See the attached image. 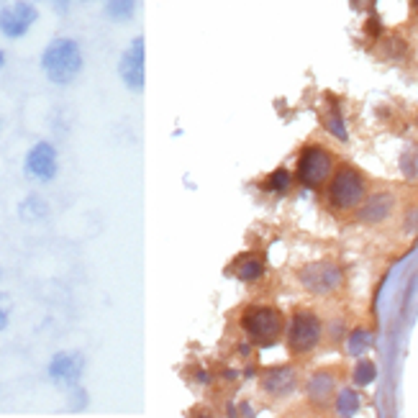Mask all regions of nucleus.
Returning a JSON list of instances; mask_svg holds the SVG:
<instances>
[{"label":"nucleus","instance_id":"f257e3e1","mask_svg":"<svg viewBox=\"0 0 418 418\" xmlns=\"http://www.w3.org/2000/svg\"><path fill=\"white\" fill-rule=\"evenodd\" d=\"M41 70L54 85H70L82 70V49L70 36H59L44 49L41 54Z\"/></svg>","mask_w":418,"mask_h":418},{"label":"nucleus","instance_id":"f03ea898","mask_svg":"<svg viewBox=\"0 0 418 418\" xmlns=\"http://www.w3.org/2000/svg\"><path fill=\"white\" fill-rule=\"evenodd\" d=\"M364 195H367V180L359 170L344 165L331 174L326 197L334 211H357L362 205Z\"/></svg>","mask_w":418,"mask_h":418},{"label":"nucleus","instance_id":"7ed1b4c3","mask_svg":"<svg viewBox=\"0 0 418 418\" xmlns=\"http://www.w3.org/2000/svg\"><path fill=\"white\" fill-rule=\"evenodd\" d=\"M241 329L254 344L260 347H269L275 344L285 331V318L277 308L269 306H252L244 311L241 316Z\"/></svg>","mask_w":418,"mask_h":418},{"label":"nucleus","instance_id":"20e7f679","mask_svg":"<svg viewBox=\"0 0 418 418\" xmlns=\"http://www.w3.org/2000/svg\"><path fill=\"white\" fill-rule=\"evenodd\" d=\"M334 172V154L324 147H316L311 144L306 149L300 151L298 167H295V177L303 188L308 190H318L321 185L331 180Z\"/></svg>","mask_w":418,"mask_h":418},{"label":"nucleus","instance_id":"39448f33","mask_svg":"<svg viewBox=\"0 0 418 418\" xmlns=\"http://www.w3.org/2000/svg\"><path fill=\"white\" fill-rule=\"evenodd\" d=\"M324 324L313 311H295L288 324V349L292 354H311L321 344Z\"/></svg>","mask_w":418,"mask_h":418},{"label":"nucleus","instance_id":"423d86ee","mask_svg":"<svg viewBox=\"0 0 418 418\" xmlns=\"http://www.w3.org/2000/svg\"><path fill=\"white\" fill-rule=\"evenodd\" d=\"M298 283L313 295H331L344 283V272L334 262H311L298 269Z\"/></svg>","mask_w":418,"mask_h":418},{"label":"nucleus","instance_id":"0eeeda50","mask_svg":"<svg viewBox=\"0 0 418 418\" xmlns=\"http://www.w3.org/2000/svg\"><path fill=\"white\" fill-rule=\"evenodd\" d=\"M39 10L29 0H13L10 6L0 8V33L6 39H24L29 29L36 24Z\"/></svg>","mask_w":418,"mask_h":418},{"label":"nucleus","instance_id":"6e6552de","mask_svg":"<svg viewBox=\"0 0 418 418\" xmlns=\"http://www.w3.org/2000/svg\"><path fill=\"white\" fill-rule=\"evenodd\" d=\"M26 177L36 182H52L59 172V154L52 142H36L26 154L24 162Z\"/></svg>","mask_w":418,"mask_h":418},{"label":"nucleus","instance_id":"1a4fd4ad","mask_svg":"<svg viewBox=\"0 0 418 418\" xmlns=\"http://www.w3.org/2000/svg\"><path fill=\"white\" fill-rule=\"evenodd\" d=\"M119 75L128 90H136V93H142L144 90V85H147V52H144V36H136V39L131 41V47L121 54Z\"/></svg>","mask_w":418,"mask_h":418},{"label":"nucleus","instance_id":"9d476101","mask_svg":"<svg viewBox=\"0 0 418 418\" xmlns=\"http://www.w3.org/2000/svg\"><path fill=\"white\" fill-rule=\"evenodd\" d=\"M82 372H85V357L80 352H59L49 362V378L54 380L57 385H77Z\"/></svg>","mask_w":418,"mask_h":418},{"label":"nucleus","instance_id":"9b49d317","mask_svg":"<svg viewBox=\"0 0 418 418\" xmlns=\"http://www.w3.org/2000/svg\"><path fill=\"white\" fill-rule=\"evenodd\" d=\"M262 390L272 398H285V395L295 393L298 387V372L290 364H280V367H269L264 375H262Z\"/></svg>","mask_w":418,"mask_h":418},{"label":"nucleus","instance_id":"f8f14e48","mask_svg":"<svg viewBox=\"0 0 418 418\" xmlns=\"http://www.w3.org/2000/svg\"><path fill=\"white\" fill-rule=\"evenodd\" d=\"M395 208V197L393 193H375V195L364 197L362 205L357 208V221L367 223V226H375V223H382L390 218Z\"/></svg>","mask_w":418,"mask_h":418},{"label":"nucleus","instance_id":"ddd939ff","mask_svg":"<svg viewBox=\"0 0 418 418\" xmlns=\"http://www.w3.org/2000/svg\"><path fill=\"white\" fill-rule=\"evenodd\" d=\"M334 387H336V380H334V375H329V372H316V375H311V380L306 382L308 401L313 403V405H324V403L334 395Z\"/></svg>","mask_w":418,"mask_h":418},{"label":"nucleus","instance_id":"4468645a","mask_svg":"<svg viewBox=\"0 0 418 418\" xmlns=\"http://www.w3.org/2000/svg\"><path fill=\"white\" fill-rule=\"evenodd\" d=\"M264 272H267L264 260L257 257V254H246V257H241L237 262V272L234 275H237L239 283H260L262 277H264Z\"/></svg>","mask_w":418,"mask_h":418},{"label":"nucleus","instance_id":"2eb2a0df","mask_svg":"<svg viewBox=\"0 0 418 418\" xmlns=\"http://www.w3.org/2000/svg\"><path fill=\"white\" fill-rule=\"evenodd\" d=\"M18 216H21V221H26V223H33V221L47 218L49 216L47 200H44L41 195H29L24 203L18 205Z\"/></svg>","mask_w":418,"mask_h":418},{"label":"nucleus","instance_id":"dca6fc26","mask_svg":"<svg viewBox=\"0 0 418 418\" xmlns=\"http://www.w3.org/2000/svg\"><path fill=\"white\" fill-rule=\"evenodd\" d=\"M292 185V174L285 170V167H277V170H272V172L264 177V182H262V188L267 190V193H275V195H285L288 190H290Z\"/></svg>","mask_w":418,"mask_h":418},{"label":"nucleus","instance_id":"f3484780","mask_svg":"<svg viewBox=\"0 0 418 418\" xmlns=\"http://www.w3.org/2000/svg\"><path fill=\"white\" fill-rule=\"evenodd\" d=\"M134 10H136V0H108L105 3V16L111 18V21H119V24L128 21V18L134 16Z\"/></svg>","mask_w":418,"mask_h":418},{"label":"nucleus","instance_id":"a211bd4d","mask_svg":"<svg viewBox=\"0 0 418 418\" xmlns=\"http://www.w3.org/2000/svg\"><path fill=\"white\" fill-rule=\"evenodd\" d=\"M372 347V331L370 329H354V331L349 334V339H347V352L352 357H359L362 352H367V349Z\"/></svg>","mask_w":418,"mask_h":418},{"label":"nucleus","instance_id":"6ab92c4d","mask_svg":"<svg viewBox=\"0 0 418 418\" xmlns=\"http://www.w3.org/2000/svg\"><path fill=\"white\" fill-rule=\"evenodd\" d=\"M359 410V395L352 387H344L339 395H336V413L339 416H354Z\"/></svg>","mask_w":418,"mask_h":418},{"label":"nucleus","instance_id":"aec40b11","mask_svg":"<svg viewBox=\"0 0 418 418\" xmlns=\"http://www.w3.org/2000/svg\"><path fill=\"white\" fill-rule=\"evenodd\" d=\"M324 124H326V128H329L334 136H339L341 142H347V128H344V119H341V113H339V108H336V105H334L331 113L326 116Z\"/></svg>","mask_w":418,"mask_h":418},{"label":"nucleus","instance_id":"412c9836","mask_svg":"<svg viewBox=\"0 0 418 418\" xmlns=\"http://www.w3.org/2000/svg\"><path fill=\"white\" fill-rule=\"evenodd\" d=\"M378 378V367H375V362H367V359H364V362H359L354 367V382L357 385H370L372 380Z\"/></svg>","mask_w":418,"mask_h":418},{"label":"nucleus","instance_id":"4be33fe9","mask_svg":"<svg viewBox=\"0 0 418 418\" xmlns=\"http://www.w3.org/2000/svg\"><path fill=\"white\" fill-rule=\"evenodd\" d=\"M87 405V393L80 385L70 387V408L72 410H82Z\"/></svg>","mask_w":418,"mask_h":418},{"label":"nucleus","instance_id":"5701e85b","mask_svg":"<svg viewBox=\"0 0 418 418\" xmlns=\"http://www.w3.org/2000/svg\"><path fill=\"white\" fill-rule=\"evenodd\" d=\"M44 3H49V8L54 10V13H59V16H67V10L72 6V0H44Z\"/></svg>","mask_w":418,"mask_h":418},{"label":"nucleus","instance_id":"b1692460","mask_svg":"<svg viewBox=\"0 0 418 418\" xmlns=\"http://www.w3.org/2000/svg\"><path fill=\"white\" fill-rule=\"evenodd\" d=\"M3 295H0V331H6L8 329V308L3 306Z\"/></svg>","mask_w":418,"mask_h":418},{"label":"nucleus","instance_id":"393cba45","mask_svg":"<svg viewBox=\"0 0 418 418\" xmlns=\"http://www.w3.org/2000/svg\"><path fill=\"white\" fill-rule=\"evenodd\" d=\"M3 64H6V54H3V52H0V67H3Z\"/></svg>","mask_w":418,"mask_h":418},{"label":"nucleus","instance_id":"a878e982","mask_svg":"<svg viewBox=\"0 0 418 418\" xmlns=\"http://www.w3.org/2000/svg\"><path fill=\"white\" fill-rule=\"evenodd\" d=\"M413 10L418 13V0H413Z\"/></svg>","mask_w":418,"mask_h":418},{"label":"nucleus","instance_id":"bb28decb","mask_svg":"<svg viewBox=\"0 0 418 418\" xmlns=\"http://www.w3.org/2000/svg\"><path fill=\"white\" fill-rule=\"evenodd\" d=\"M0 3H3V0H0Z\"/></svg>","mask_w":418,"mask_h":418},{"label":"nucleus","instance_id":"cd10ccee","mask_svg":"<svg viewBox=\"0 0 418 418\" xmlns=\"http://www.w3.org/2000/svg\"><path fill=\"white\" fill-rule=\"evenodd\" d=\"M0 275H3V272H0Z\"/></svg>","mask_w":418,"mask_h":418},{"label":"nucleus","instance_id":"c85d7f7f","mask_svg":"<svg viewBox=\"0 0 418 418\" xmlns=\"http://www.w3.org/2000/svg\"><path fill=\"white\" fill-rule=\"evenodd\" d=\"M85 3H87V0H85Z\"/></svg>","mask_w":418,"mask_h":418}]
</instances>
